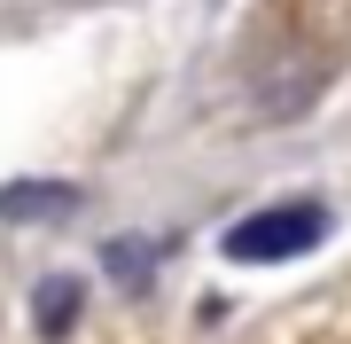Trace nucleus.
Here are the masks:
<instances>
[{"instance_id": "obj_1", "label": "nucleus", "mask_w": 351, "mask_h": 344, "mask_svg": "<svg viewBox=\"0 0 351 344\" xmlns=\"http://www.w3.org/2000/svg\"><path fill=\"white\" fill-rule=\"evenodd\" d=\"M320 235H328V211L320 204H265V211H250V219L226 227V258H242V266H274V258L313 251Z\"/></svg>"}, {"instance_id": "obj_2", "label": "nucleus", "mask_w": 351, "mask_h": 344, "mask_svg": "<svg viewBox=\"0 0 351 344\" xmlns=\"http://www.w3.org/2000/svg\"><path fill=\"white\" fill-rule=\"evenodd\" d=\"M63 211H78V188L71 180H8L0 188V219H63Z\"/></svg>"}, {"instance_id": "obj_3", "label": "nucleus", "mask_w": 351, "mask_h": 344, "mask_svg": "<svg viewBox=\"0 0 351 344\" xmlns=\"http://www.w3.org/2000/svg\"><path fill=\"white\" fill-rule=\"evenodd\" d=\"M78 306H86V290H78L71 274L39 282V297H32V329H39V344H63V336H71V321H78Z\"/></svg>"}, {"instance_id": "obj_4", "label": "nucleus", "mask_w": 351, "mask_h": 344, "mask_svg": "<svg viewBox=\"0 0 351 344\" xmlns=\"http://www.w3.org/2000/svg\"><path fill=\"white\" fill-rule=\"evenodd\" d=\"M156 251H141V242H110V274H149Z\"/></svg>"}]
</instances>
